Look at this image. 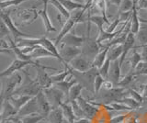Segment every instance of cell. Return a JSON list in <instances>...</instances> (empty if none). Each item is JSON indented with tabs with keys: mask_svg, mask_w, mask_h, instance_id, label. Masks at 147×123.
Returning <instances> with one entry per match:
<instances>
[{
	"mask_svg": "<svg viewBox=\"0 0 147 123\" xmlns=\"http://www.w3.org/2000/svg\"><path fill=\"white\" fill-rule=\"evenodd\" d=\"M90 24H91V22L87 20L86 35L85 42L83 44V46L81 47V52H82L81 55L93 62L95 57L96 56V54H98L104 47L102 46V44L98 42V35H96L95 38L90 37V30H91Z\"/></svg>",
	"mask_w": 147,
	"mask_h": 123,
	"instance_id": "obj_1",
	"label": "cell"
},
{
	"mask_svg": "<svg viewBox=\"0 0 147 123\" xmlns=\"http://www.w3.org/2000/svg\"><path fill=\"white\" fill-rule=\"evenodd\" d=\"M24 78H23L22 83L18 86L16 90L14 91L13 95H29V97H36L41 90L39 85L37 84L35 79H32L30 74L26 70H22Z\"/></svg>",
	"mask_w": 147,
	"mask_h": 123,
	"instance_id": "obj_2",
	"label": "cell"
},
{
	"mask_svg": "<svg viewBox=\"0 0 147 123\" xmlns=\"http://www.w3.org/2000/svg\"><path fill=\"white\" fill-rule=\"evenodd\" d=\"M70 70H71V75H73V76L76 79L77 83L80 84L83 86V88H85L87 91L94 94V82L96 77L98 76V75H99L98 68L92 67L90 70L86 72H77L72 69L71 67Z\"/></svg>",
	"mask_w": 147,
	"mask_h": 123,
	"instance_id": "obj_3",
	"label": "cell"
},
{
	"mask_svg": "<svg viewBox=\"0 0 147 123\" xmlns=\"http://www.w3.org/2000/svg\"><path fill=\"white\" fill-rule=\"evenodd\" d=\"M22 76L21 75L16 74L12 75L11 76L7 77L6 79H4L2 82V89H1V93L0 95H2L4 100L9 99V97H12L14 91L16 90L18 87L22 83Z\"/></svg>",
	"mask_w": 147,
	"mask_h": 123,
	"instance_id": "obj_4",
	"label": "cell"
},
{
	"mask_svg": "<svg viewBox=\"0 0 147 123\" xmlns=\"http://www.w3.org/2000/svg\"><path fill=\"white\" fill-rule=\"evenodd\" d=\"M36 71H37V75L35 77V81L37 82V84L39 85L40 87L44 90L46 88H49L51 86L53 85V83L52 79H51V75L47 74V72L45 71V69H51L53 71H57L58 69L56 68H53V67H49V66H45L39 63L38 65L35 66Z\"/></svg>",
	"mask_w": 147,
	"mask_h": 123,
	"instance_id": "obj_5",
	"label": "cell"
},
{
	"mask_svg": "<svg viewBox=\"0 0 147 123\" xmlns=\"http://www.w3.org/2000/svg\"><path fill=\"white\" fill-rule=\"evenodd\" d=\"M39 63L40 62L38 61H22V60H20V59H15L7 69H5L4 71L0 73V79L7 78V77L11 76L12 75L16 74L17 71L23 70L24 67L28 65H32L33 67H35L36 65H38Z\"/></svg>",
	"mask_w": 147,
	"mask_h": 123,
	"instance_id": "obj_6",
	"label": "cell"
},
{
	"mask_svg": "<svg viewBox=\"0 0 147 123\" xmlns=\"http://www.w3.org/2000/svg\"><path fill=\"white\" fill-rule=\"evenodd\" d=\"M43 93L45 95L46 98H47L48 102L51 105V108H61L62 104L64 102L63 98H65V95L62 92L61 90L55 87L54 85L51 86L49 88H46L43 90Z\"/></svg>",
	"mask_w": 147,
	"mask_h": 123,
	"instance_id": "obj_7",
	"label": "cell"
},
{
	"mask_svg": "<svg viewBox=\"0 0 147 123\" xmlns=\"http://www.w3.org/2000/svg\"><path fill=\"white\" fill-rule=\"evenodd\" d=\"M10 10H5V9H0V17L2 19V20L5 22V24L7 25V27L8 28L10 33L13 35L14 39L18 40L20 38H29L30 35H28L24 32H22L21 30H18L16 25L14 24V22L10 17Z\"/></svg>",
	"mask_w": 147,
	"mask_h": 123,
	"instance_id": "obj_8",
	"label": "cell"
},
{
	"mask_svg": "<svg viewBox=\"0 0 147 123\" xmlns=\"http://www.w3.org/2000/svg\"><path fill=\"white\" fill-rule=\"evenodd\" d=\"M60 55L63 59V65L64 63H70L74 59L81 55V48L77 47H72V46H66V45H62L59 50Z\"/></svg>",
	"mask_w": 147,
	"mask_h": 123,
	"instance_id": "obj_9",
	"label": "cell"
},
{
	"mask_svg": "<svg viewBox=\"0 0 147 123\" xmlns=\"http://www.w3.org/2000/svg\"><path fill=\"white\" fill-rule=\"evenodd\" d=\"M86 36H78L76 34L75 30H72L71 32H69L65 37H64L61 44L62 45H66V46H72V47H77L81 48L83 46V44L85 42Z\"/></svg>",
	"mask_w": 147,
	"mask_h": 123,
	"instance_id": "obj_10",
	"label": "cell"
},
{
	"mask_svg": "<svg viewBox=\"0 0 147 123\" xmlns=\"http://www.w3.org/2000/svg\"><path fill=\"white\" fill-rule=\"evenodd\" d=\"M76 101H77L78 105L80 106L83 113H84L85 118H89V120L90 118H93L96 116V114H98L99 111L98 108L93 106L90 102H88V100H86L82 95L78 97Z\"/></svg>",
	"mask_w": 147,
	"mask_h": 123,
	"instance_id": "obj_11",
	"label": "cell"
},
{
	"mask_svg": "<svg viewBox=\"0 0 147 123\" xmlns=\"http://www.w3.org/2000/svg\"><path fill=\"white\" fill-rule=\"evenodd\" d=\"M69 65H70L72 69L76 70L77 72H86L93 67V62L85 58L84 56L79 55L78 57L74 59V60L69 63Z\"/></svg>",
	"mask_w": 147,
	"mask_h": 123,
	"instance_id": "obj_12",
	"label": "cell"
},
{
	"mask_svg": "<svg viewBox=\"0 0 147 123\" xmlns=\"http://www.w3.org/2000/svg\"><path fill=\"white\" fill-rule=\"evenodd\" d=\"M32 114H39V107H38V104H37L36 97H31L29 101L20 108V110L18 112L16 117L21 118L23 117L32 115Z\"/></svg>",
	"mask_w": 147,
	"mask_h": 123,
	"instance_id": "obj_13",
	"label": "cell"
},
{
	"mask_svg": "<svg viewBox=\"0 0 147 123\" xmlns=\"http://www.w3.org/2000/svg\"><path fill=\"white\" fill-rule=\"evenodd\" d=\"M39 13L35 8H30V9H21L18 11L17 17L18 20H20V24H30L34 22L38 17Z\"/></svg>",
	"mask_w": 147,
	"mask_h": 123,
	"instance_id": "obj_14",
	"label": "cell"
},
{
	"mask_svg": "<svg viewBox=\"0 0 147 123\" xmlns=\"http://www.w3.org/2000/svg\"><path fill=\"white\" fill-rule=\"evenodd\" d=\"M121 79V66L119 65V60L111 62L109 72V79L114 84L115 87L118 85Z\"/></svg>",
	"mask_w": 147,
	"mask_h": 123,
	"instance_id": "obj_15",
	"label": "cell"
},
{
	"mask_svg": "<svg viewBox=\"0 0 147 123\" xmlns=\"http://www.w3.org/2000/svg\"><path fill=\"white\" fill-rule=\"evenodd\" d=\"M36 99H37V104H38V107H39V114L40 115H42L43 117L47 118L50 111L52 110V108H51V105L45 97L43 90H41L40 92L36 95Z\"/></svg>",
	"mask_w": 147,
	"mask_h": 123,
	"instance_id": "obj_16",
	"label": "cell"
},
{
	"mask_svg": "<svg viewBox=\"0 0 147 123\" xmlns=\"http://www.w3.org/2000/svg\"><path fill=\"white\" fill-rule=\"evenodd\" d=\"M48 2L49 0H43V8L41 10H39L38 13L43 21L46 32H54V31H56V28L53 25L48 15Z\"/></svg>",
	"mask_w": 147,
	"mask_h": 123,
	"instance_id": "obj_17",
	"label": "cell"
},
{
	"mask_svg": "<svg viewBox=\"0 0 147 123\" xmlns=\"http://www.w3.org/2000/svg\"><path fill=\"white\" fill-rule=\"evenodd\" d=\"M135 35L130 32L128 34L127 38H126V40L125 42L123 43V52H122V55L121 57L119 58V65L122 66L124 61L126 60V57L128 55L129 52L131 51V50H133L135 48Z\"/></svg>",
	"mask_w": 147,
	"mask_h": 123,
	"instance_id": "obj_18",
	"label": "cell"
},
{
	"mask_svg": "<svg viewBox=\"0 0 147 123\" xmlns=\"http://www.w3.org/2000/svg\"><path fill=\"white\" fill-rule=\"evenodd\" d=\"M76 84H77L76 79L73 76V75H69V79L66 78L64 81L53 84V85L55 86V87H57L58 89L61 90L62 92L64 94V95H65V99H66L65 101H67L69 91H70V89H71V87L73 85H75Z\"/></svg>",
	"mask_w": 147,
	"mask_h": 123,
	"instance_id": "obj_19",
	"label": "cell"
},
{
	"mask_svg": "<svg viewBox=\"0 0 147 123\" xmlns=\"http://www.w3.org/2000/svg\"><path fill=\"white\" fill-rule=\"evenodd\" d=\"M40 46L43 47L44 49L47 50L48 52L53 53L54 57L56 58L59 62H61L63 63V59H62L61 55H60L59 50L57 49L56 45H55L52 40H50L46 37H41V38H40Z\"/></svg>",
	"mask_w": 147,
	"mask_h": 123,
	"instance_id": "obj_20",
	"label": "cell"
},
{
	"mask_svg": "<svg viewBox=\"0 0 147 123\" xmlns=\"http://www.w3.org/2000/svg\"><path fill=\"white\" fill-rule=\"evenodd\" d=\"M76 25V23L75 22V20L72 19L71 17H70V19H66V21L64 22V24L63 25V28H62L61 31L59 32L58 36H57L56 39H55V40H54V44L56 45V47L58 46L60 43H61L62 40L64 37H65V36L69 32H71V30L74 29V27H75Z\"/></svg>",
	"mask_w": 147,
	"mask_h": 123,
	"instance_id": "obj_21",
	"label": "cell"
},
{
	"mask_svg": "<svg viewBox=\"0 0 147 123\" xmlns=\"http://www.w3.org/2000/svg\"><path fill=\"white\" fill-rule=\"evenodd\" d=\"M2 104H3V107H2L3 111L1 114V118H3V121H6L8 120V118L15 117L18 114L15 108L13 107L11 102L9 101V99L4 100Z\"/></svg>",
	"mask_w": 147,
	"mask_h": 123,
	"instance_id": "obj_22",
	"label": "cell"
},
{
	"mask_svg": "<svg viewBox=\"0 0 147 123\" xmlns=\"http://www.w3.org/2000/svg\"><path fill=\"white\" fill-rule=\"evenodd\" d=\"M131 32L133 34H137L141 30V20L140 17L138 15V9L136 7V3L134 4L131 11Z\"/></svg>",
	"mask_w": 147,
	"mask_h": 123,
	"instance_id": "obj_23",
	"label": "cell"
},
{
	"mask_svg": "<svg viewBox=\"0 0 147 123\" xmlns=\"http://www.w3.org/2000/svg\"><path fill=\"white\" fill-rule=\"evenodd\" d=\"M61 108L63 110L64 120L67 121V123H75V121L76 120V117L75 115V112H74V109H73L71 103L64 101L62 104Z\"/></svg>",
	"mask_w": 147,
	"mask_h": 123,
	"instance_id": "obj_24",
	"label": "cell"
},
{
	"mask_svg": "<svg viewBox=\"0 0 147 123\" xmlns=\"http://www.w3.org/2000/svg\"><path fill=\"white\" fill-rule=\"evenodd\" d=\"M123 52V44H117L110 46L109 48L107 58L109 59L110 62H114L116 60H119L121 57Z\"/></svg>",
	"mask_w": 147,
	"mask_h": 123,
	"instance_id": "obj_25",
	"label": "cell"
},
{
	"mask_svg": "<svg viewBox=\"0 0 147 123\" xmlns=\"http://www.w3.org/2000/svg\"><path fill=\"white\" fill-rule=\"evenodd\" d=\"M87 20L90 21L91 23H94L95 25H96V27L98 28V31H101L103 30L104 29V25L107 24V25H109L110 22L109 21V19H107L106 17L104 16H99V15H92L90 16V14L88 13V15H87Z\"/></svg>",
	"mask_w": 147,
	"mask_h": 123,
	"instance_id": "obj_26",
	"label": "cell"
},
{
	"mask_svg": "<svg viewBox=\"0 0 147 123\" xmlns=\"http://www.w3.org/2000/svg\"><path fill=\"white\" fill-rule=\"evenodd\" d=\"M30 98L31 97H29V95H12V97H9V101L11 102L13 107L15 108L16 111L18 112L20 110V108L24 106Z\"/></svg>",
	"mask_w": 147,
	"mask_h": 123,
	"instance_id": "obj_27",
	"label": "cell"
},
{
	"mask_svg": "<svg viewBox=\"0 0 147 123\" xmlns=\"http://www.w3.org/2000/svg\"><path fill=\"white\" fill-rule=\"evenodd\" d=\"M29 55L30 56L32 60L33 59H40V58H55L53 53H51L43 47L40 46V45L36 46L33 51H32V52H30Z\"/></svg>",
	"mask_w": 147,
	"mask_h": 123,
	"instance_id": "obj_28",
	"label": "cell"
},
{
	"mask_svg": "<svg viewBox=\"0 0 147 123\" xmlns=\"http://www.w3.org/2000/svg\"><path fill=\"white\" fill-rule=\"evenodd\" d=\"M47 120H49L50 123H63L64 118H63L62 108H53L49 113Z\"/></svg>",
	"mask_w": 147,
	"mask_h": 123,
	"instance_id": "obj_29",
	"label": "cell"
},
{
	"mask_svg": "<svg viewBox=\"0 0 147 123\" xmlns=\"http://www.w3.org/2000/svg\"><path fill=\"white\" fill-rule=\"evenodd\" d=\"M61 2L62 5L64 7V8L68 11V12H73L77 9H82V8H85L86 6L85 4L83 3H78L76 1H71V0H59Z\"/></svg>",
	"mask_w": 147,
	"mask_h": 123,
	"instance_id": "obj_30",
	"label": "cell"
},
{
	"mask_svg": "<svg viewBox=\"0 0 147 123\" xmlns=\"http://www.w3.org/2000/svg\"><path fill=\"white\" fill-rule=\"evenodd\" d=\"M109 48V47L103 48L98 54H96V56L95 57L94 61H93V67H96V68H98V69H99V68L103 65V63H105L106 59H107Z\"/></svg>",
	"mask_w": 147,
	"mask_h": 123,
	"instance_id": "obj_31",
	"label": "cell"
},
{
	"mask_svg": "<svg viewBox=\"0 0 147 123\" xmlns=\"http://www.w3.org/2000/svg\"><path fill=\"white\" fill-rule=\"evenodd\" d=\"M83 86L80 84H76L75 85H73L70 91H69V95H68V98H67V102H73V101H76L78 97H81V93L83 91Z\"/></svg>",
	"mask_w": 147,
	"mask_h": 123,
	"instance_id": "obj_32",
	"label": "cell"
},
{
	"mask_svg": "<svg viewBox=\"0 0 147 123\" xmlns=\"http://www.w3.org/2000/svg\"><path fill=\"white\" fill-rule=\"evenodd\" d=\"M65 66V70L62 71L61 73H59V74H56V75H51V79H52L53 83L55 84V83H59V82H62V81H64L68 75H71V70H70V66H69L68 63H64L63 65Z\"/></svg>",
	"mask_w": 147,
	"mask_h": 123,
	"instance_id": "obj_33",
	"label": "cell"
},
{
	"mask_svg": "<svg viewBox=\"0 0 147 123\" xmlns=\"http://www.w3.org/2000/svg\"><path fill=\"white\" fill-rule=\"evenodd\" d=\"M49 2L52 4V6H53L56 9L58 10V12L60 13V15H62L65 19H70V16H71V13L68 12L64 7L61 4V2L59 0H49Z\"/></svg>",
	"mask_w": 147,
	"mask_h": 123,
	"instance_id": "obj_34",
	"label": "cell"
},
{
	"mask_svg": "<svg viewBox=\"0 0 147 123\" xmlns=\"http://www.w3.org/2000/svg\"><path fill=\"white\" fill-rule=\"evenodd\" d=\"M128 62L130 63V65H131V71H134L135 68L138 66V65L142 62L141 54L136 51V49H133L131 57L128 59Z\"/></svg>",
	"mask_w": 147,
	"mask_h": 123,
	"instance_id": "obj_35",
	"label": "cell"
},
{
	"mask_svg": "<svg viewBox=\"0 0 147 123\" xmlns=\"http://www.w3.org/2000/svg\"><path fill=\"white\" fill-rule=\"evenodd\" d=\"M135 75H134V72L131 71L130 74H128L127 75H125L123 78L121 79L119 83L118 84V85L116 87H123V88H129V85H131V83L133 81V79L135 78Z\"/></svg>",
	"mask_w": 147,
	"mask_h": 123,
	"instance_id": "obj_36",
	"label": "cell"
},
{
	"mask_svg": "<svg viewBox=\"0 0 147 123\" xmlns=\"http://www.w3.org/2000/svg\"><path fill=\"white\" fill-rule=\"evenodd\" d=\"M86 10H88V9H87L86 7H85V8H82V9H77V10L73 11V12H71L70 17L72 19L75 20L76 24L81 23V22L84 21V16L86 14Z\"/></svg>",
	"mask_w": 147,
	"mask_h": 123,
	"instance_id": "obj_37",
	"label": "cell"
},
{
	"mask_svg": "<svg viewBox=\"0 0 147 123\" xmlns=\"http://www.w3.org/2000/svg\"><path fill=\"white\" fill-rule=\"evenodd\" d=\"M46 120V118L40 114H32V115H29L26 117L21 118V122L22 123H39L41 120Z\"/></svg>",
	"mask_w": 147,
	"mask_h": 123,
	"instance_id": "obj_38",
	"label": "cell"
},
{
	"mask_svg": "<svg viewBox=\"0 0 147 123\" xmlns=\"http://www.w3.org/2000/svg\"><path fill=\"white\" fill-rule=\"evenodd\" d=\"M26 1L29 0H3L0 1V9H6L9 7H18Z\"/></svg>",
	"mask_w": 147,
	"mask_h": 123,
	"instance_id": "obj_39",
	"label": "cell"
},
{
	"mask_svg": "<svg viewBox=\"0 0 147 123\" xmlns=\"http://www.w3.org/2000/svg\"><path fill=\"white\" fill-rule=\"evenodd\" d=\"M119 103H122L123 105H125V106L129 107L131 109H136V108H139L141 107V103L137 102L136 100H134L132 97H123L122 99H121L119 101H118Z\"/></svg>",
	"mask_w": 147,
	"mask_h": 123,
	"instance_id": "obj_40",
	"label": "cell"
},
{
	"mask_svg": "<svg viewBox=\"0 0 147 123\" xmlns=\"http://www.w3.org/2000/svg\"><path fill=\"white\" fill-rule=\"evenodd\" d=\"M110 63H111V62H110L109 59L107 58V59H106L105 63H103V65L98 69L99 75L102 76L105 80H108L109 79V72Z\"/></svg>",
	"mask_w": 147,
	"mask_h": 123,
	"instance_id": "obj_41",
	"label": "cell"
},
{
	"mask_svg": "<svg viewBox=\"0 0 147 123\" xmlns=\"http://www.w3.org/2000/svg\"><path fill=\"white\" fill-rule=\"evenodd\" d=\"M106 106V105H104ZM107 107V106H106ZM109 110H117V111H124V110H131V108H130L129 107L125 106V105H123L122 103H119V102H112L109 104V106L107 107Z\"/></svg>",
	"mask_w": 147,
	"mask_h": 123,
	"instance_id": "obj_42",
	"label": "cell"
},
{
	"mask_svg": "<svg viewBox=\"0 0 147 123\" xmlns=\"http://www.w3.org/2000/svg\"><path fill=\"white\" fill-rule=\"evenodd\" d=\"M104 82H105V79L103 77L100 75H98V76L96 77L95 82H94V94L96 95H98L99 94V91L102 88Z\"/></svg>",
	"mask_w": 147,
	"mask_h": 123,
	"instance_id": "obj_43",
	"label": "cell"
},
{
	"mask_svg": "<svg viewBox=\"0 0 147 123\" xmlns=\"http://www.w3.org/2000/svg\"><path fill=\"white\" fill-rule=\"evenodd\" d=\"M133 72H134V75L136 76L137 75H147V63L141 62Z\"/></svg>",
	"mask_w": 147,
	"mask_h": 123,
	"instance_id": "obj_44",
	"label": "cell"
},
{
	"mask_svg": "<svg viewBox=\"0 0 147 123\" xmlns=\"http://www.w3.org/2000/svg\"><path fill=\"white\" fill-rule=\"evenodd\" d=\"M128 94L131 95V97H132L134 100H136L137 102L141 103V105L144 103V101L145 100L144 97H142V95L141 93H138L137 91H135L134 89H131L130 87L128 88Z\"/></svg>",
	"mask_w": 147,
	"mask_h": 123,
	"instance_id": "obj_45",
	"label": "cell"
},
{
	"mask_svg": "<svg viewBox=\"0 0 147 123\" xmlns=\"http://www.w3.org/2000/svg\"><path fill=\"white\" fill-rule=\"evenodd\" d=\"M72 107H73V109H74V112H75V115L76 117V120L77 118H84V113H83L82 109L80 108V106L78 105L77 101H73V102H70Z\"/></svg>",
	"mask_w": 147,
	"mask_h": 123,
	"instance_id": "obj_46",
	"label": "cell"
},
{
	"mask_svg": "<svg viewBox=\"0 0 147 123\" xmlns=\"http://www.w3.org/2000/svg\"><path fill=\"white\" fill-rule=\"evenodd\" d=\"M9 33H10V31H9L7 25L5 24V22L0 17V39H4L7 36L8 37Z\"/></svg>",
	"mask_w": 147,
	"mask_h": 123,
	"instance_id": "obj_47",
	"label": "cell"
},
{
	"mask_svg": "<svg viewBox=\"0 0 147 123\" xmlns=\"http://www.w3.org/2000/svg\"><path fill=\"white\" fill-rule=\"evenodd\" d=\"M121 23V21H119V16L115 19L111 23H110L109 25H108L107 29H106L105 30L107 31V32H109V33H112V32H115V30H116V28L118 27V25Z\"/></svg>",
	"mask_w": 147,
	"mask_h": 123,
	"instance_id": "obj_48",
	"label": "cell"
},
{
	"mask_svg": "<svg viewBox=\"0 0 147 123\" xmlns=\"http://www.w3.org/2000/svg\"><path fill=\"white\" fill-rule=\"evenodd\" d=\"M137 39L142 44H146L147 43V30H141L139 32L137 33Z\"/></svg>",
	"mask_w": 147,
	"mask_h": 123,
	"instance_id": "obj_49",
	"label": "cell"
},
{
	"mask_svg": "<svg viewBox=\"0 0 147 123\" xmlns=\"http://www.w3.org/2000/svg\"><path fill=\"white\" fill-rule=\"evenodd\" d=\"M137 48H141V57H142V62H144V63H147V43L146 44H142V45H140V46H137L135 47L134 49H137Z\"/></svg>",
	"mask_w": 147,
	"mask_h": 123,
	"instance_id": "obj_50",
	"label": "cell"
},
{
	"mask_svg": "<svg viewBox=\"0 0 147 123\" xmlns=\"http://www.w3.org/2000/svg\"><path fill=\"white\" fill-rule=\"evenodd\" d=\"M114 87H115L114 84L112 83L111 81H109V80H105L104 84H103V85H102V88H103L105 91H109V90H112Z\"/></svg>",
	"mask_w": 147,
	"mask_h": 123,
	"instance_id": "obj_51",
	"label": "cell"
},
{
	"mask_svg": "<svg viewBox=\"0 0 147 123\" xmlns=\"http://www.w3.org/2000/svg\"><path fill=\"white\" fill-rule=\"evenodd\" d=\"M136 7L138 10H140V9L147 10V0H139V1L136 3Z\"/></svg>",
	"mask_w": 147,
	"mask_h": 123,
	"instance_id": "obj_52",
	"label": "cell"
},
{
	"mask_svg": "<svg viewBox=\"0 0 147 123\" xmlns=\"http://www.w3.org/2000/svg\"><path fill=\"white\" fill-rule=\"evenodd\" d=\"M126 115H121V116H116L115 118H113L111 120H110V123H121L124 120H125Z\"/></svg>",
	"mask_w": 147,
	"mask_h": 123,
	"instance_id": "obj_53",
	"label": "cell"
},
{
	"mask_svg": "<svg viewBox=\"0 0 147 123\" xmlns=\"http://www.w3.org/2000/svg\"><path fill=\"white\" fill-rule=\"evenodd\" d=\"M142 97H144V99L147 98V83L144 85H142Z\"/></svg>",
	"mask_w": 147,
	"mask_h": 123,
	"instance_id": "obj_54",
	"label": "cell"
},
{
	"mask_svg": "<svg viewBox=\"0 0 147 123\" xmlns=\"http://www.w3.org/2000/svg\"><path fill=\"white\" fill-rule=\"evenodd\" d=\"M75 123H91V120L87 118H81L75 121Z\"/></svg>",
	"mask_w": 147,
	"mask_h": 123,
	"instance_id": "obj_55",
	"label": "cell"
},
{
	"mask_svg": "<svg viewBox=\"0 0 147 123\" xmlns=\"http://www.w3.org/2000/svg\"><path fill=\"white\" fill-rule=\"evenodd\" d=\"M6 121H11V122H13V123H22L21 122V118H18V117H12V118H8L7 120H6ZM5 121V122H6Z\"/></svg>",
	"mask_w": 147,
	"mask_h": 123,
	"instance_id": "obj_56",
	"label": "cell"
},
{
	"mask_svg": "<svg viewBox=\"0 0 147 123\" xmlns=\"http://www.w3.org/2000/svg\"><path fill=\"white\" fill-rule=\"evenodd\" d=\"M109 2L111 3L112 5L119 7V6H121V0H109Z\"/></svg>",
	"mask_w": 147,
	"mask_h": 123,
	"instance_id": "obj_57",
	"label": "cell"
},
{
	"mask_svg": "<svg viewBox=\"0 0 147 123\" xmlns=\"http://www.w3.org/2000/svg\"><path fill=\"white\" fill-rule=\"evenodd\" d=\"M71 1H76V2H78V3H82L81 0H71Z\"/></svg>",
	"mask_w": 147,
	"mask_h": 123,
	"instance_id": "obj_58",
	"label": "cell"
},
{
	"mask_svg": "<svg viewBox=\"0 0 147 123\" xmlns=\"http://www.w3.org/2000/svg\"><path fill=\"white\" fill-rule=\"evenodd\" d=\"M133 1H134V2H135V3H137V2H138V1H139V0H133Z\"/></svg>",
	"mask_w": 147,
	"mask_h": 123,
	"instance_id": "obj_59",
	"label": "cell"
},
{
	"mask_svg": "<svg viewBox=\"0 0 147 123\" xmlns=\"http://www.w3.org/2000/svg\"><path fill=\"white\" fill-rule=\"evenodd\" d=\"M2 123H5V121H2Z\"/></svg>",
	"mask_w": 147,
	"mask_h": 123,
	"instance_id": "obj_60",
	"label": "cell"
},
{
	"mask_svg": "<svg viewBox=\"0 0 147 123\" xmlns=\"http://www.w3.org/2000/svg\"><path fill=\"white\" fill-rule=\"evenodd\" d=\"M2 1H3V0H2Z\"/></svg>",
	"mask_w": 147,
	"mask_h": 123,
	"instance_id": "obj_61",
	"label": "cell"
}]
</instances>
